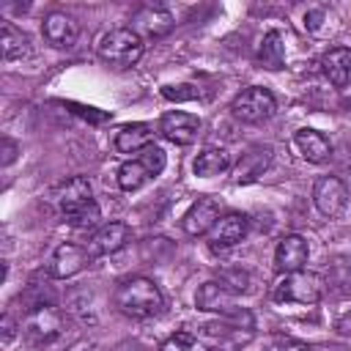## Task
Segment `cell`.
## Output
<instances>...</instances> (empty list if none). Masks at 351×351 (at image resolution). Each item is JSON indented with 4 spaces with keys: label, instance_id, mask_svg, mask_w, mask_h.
Wrapping results in <instances>:
<instances>
[{
    "label": "cell",
    "instance_id": "1",
    "mask_svg": "<svg viewBox=\"0 0 351 351\" xmlns=\"http://www.w3.org/2000/svg\"><path fill=\"white\" fill-rule=\"evenodd\" d=\"M112 299H115V307L123 315H132V318H154L165 307L159 285L154 280H148V277H129V280H123L115 288Z\"/></svg>",
    "mask_w": 351,
    "mask_h": 351
},
{
    "label": "cell",
    "instance_id": "2",
    "mask_svg": "<svg viewBox=\"0 0 351 351\" xmlns=\"http://www.w3.org/2000/svg\"><path fill=\"white\" fill-rule=\"evenodd\" d=\"M99 55L115 69H129L143 58V36L132 27H115L99 38Z\"/></svg>",
    "mask_w": 351,
    "mask_h": 351
},
{
    "label": "cell",
    "instance_id": "3",
    "mask_svg": "<svg viewBox=\"0 0 351 351\" xmlns=\"http://www.w3.org/2000/svg\"><path fill=\"white\" fill-rule=\"evenodd\" d=\"M324 293V280L313 271H293V274H285L274 291H271V299L280 302V304H315Z\"/></svg>",
    "mask_w": 351,
    "mask_h": 351
},
{
    "label": "cell",
    "instance_id": "4",
    "mask_svg": "<svg viewBox=\"0 0 351 351\" xmlns=\"http://www.w3.org/2000/svg\"><path fill=\"white\" fill-rule=\"evenodd\" d=\"M277 110V101L271 96V90L261 88V85H252L247 90H241L233 101H230V112L233 118H239L241 123H261V121H269Z\"/></svg>",
    "mask_w": 351,
    "mask_h": 351
},
{
    "label": "cell",
    "instance_id": "5",
    "mask_svg": "<svg viewBox=\"0 0 351 351\" xmlns=\"http://www.w3.org/2000/svg\"><path fill=\"white\" fill-rule=\"evenodd\" d=\"M22 332H25V337H27L30 343H36V346L52 343V340L63 332V315H60L55 307H49V304H38V307H33V310L25 315Z\"/></svg>",
    "mask_w": 351,
    "mask_h": 351
},
{
    "label": "cell",
    "instance_id": "6",
    "mask_svg": "<svg viewBox=\"0 0 351 351\" xmlns=\"http://www.w3.org/2000/svg\"><path fill=\"white\" fill-rule=\"evenodd\" d=\"M348 192L337 176H321L313 186V203L324 217H337L346 208Z\"/></svg>",
    "mask_w": 351,
    "mask_h": 351
},
{
    "label": "cell",
    "instance_id": "7",
    "mask_svg": "<svg viewBox=\"0 0 351 351\" xmlns=\"http://www.w3.org/2000/svg\"><path fill=\"white\" fill-rule=\"evenodd\" d=\"M159 132H162V137H167V140L176 143V145H189V143L197 140L200 118L192 115V112L173 110V112H165V115L159 118Z\"/></svg>",
    "mask_w": 351,
    "mask_h": 351
},
{
    "label": "cell",
    "instance_id": "8",
    "mask_svg": "<svg viewBox=\"0 0 351 351\" xmlns=\"http://www.w3.org/2000/svg\"><path fill=\"white\" fill-rule=\"evenodd\" d=\"M55 203H58V211H60V217H63V219H66V217H71V214H77V211H82L85 206H90V203H93L90 181H88L85 176H74V178H69V181L58 189Z\"/></svg>",
    "mask_w": 351,
    "mask_h": 351
},
{
    "label": "cell",
    "instance_id": "9",
    "mask_svg": "<svg viewBox=\"0 0 351 351\" xmlns=\"http://www.w3.org/2000/svg\"><path fill=\"white\" fill-rule=\"evenodd\" d=\"M307 255H310L307 239L299 236V233H288V236L280 239V244L274 250V266L282 274H293V271H302L304 269Z\"/></svg>",
    "mask_w": 351,
    "mask_h": 351
},
{
    "label": "cell",
    "instance_id": "10",
    "mask_svg": "<svg viewBox=\"0 0 351 351\" xmlns=\"http://www.w3.org/2000/svg\"><path fill=\"white\" fill-rule=\"evenodd\" d=\"M217 219H219V203L214 197H197L189 206V211L184 214L181 228L189 236H203V233H211V228L217 225Z\"/></svg>",
    "mask_w": 351,
    "mask_h": 351
},
{
    "label": "cell",
    "instance_id": "11",
    "mask_svg": "<svg viewBox=\"0 0 351 351\" xmlns=\"http://www.w3.org/2000/svg\"><path fill=\"white\" fill-rule=\"evenodd\" d=\"M250 230V222L244 214H225L217 219V225L208 233V244L211 250H228L233 244H239Z\"/></svg>",
    "mask_w": 351,
    "mask_h": 351
},
{
    "label": "cell",
    "instance_id": "12",
    "mask_svg": "<svg viewBox=\"0 0 351 351\" xmlns=\"http://www.w3.org/2000/svg\"><path fill=\"white\" fill-rule=\"evenodd\" d=\"M88 247H80V244H60L55 252H52V261H49V274L55 280H66V277H74L85 263H88Z\"/></svg>",
    "mask_w": 351,
    "mask_h": 351
},
{
    "label": "cell",
    "instance_id": "13",
    "mask_svg": "<svg viewBox=\"0 0 351 351\" xmlns=\"http://www.w3.org/2000/svg\"><path fill=\"white\" fill-rule=\"evenodd\" d=\"M126 241H129V225H126V222H107V225H101V228L90 236V241H88V255H90V258H99V255L118 252Z\"/></svg>",
    "mask_w": 351,
    "mask_h": 351
},
{
    "label": "cell",
    "instance_id": "14",
    "mask_svg": "<svg viewBox=\"0 0 351 351\" xmlns=\"http://www.w3.org/2000/svg\"><path fill=\"white\" fill-rule=\"evenodd\" d=\"M41 33L44 38L52 44V47H74L77 36H80V27L77 22L63 14V11H52L44 16V25H41Z\"/></svg>",
    "mask_w": 351,
    "mask_h": 351
},
{
    "label": "cell",
    "instance_id": "15",
    "mask_svg": "<svg viewBox=\"0 0 351 351\" xmlns=\"http://www.w3.org/2000/svg\"><path fill=\"white\" fill-rule=\"evenodd\" d=\"M132 22H134L132 30H134L137 36L145 33V36L159 38V36H165V33L173 30V14L165 11V8H159V5H145V8H140Z\"/></svg>",
    "mask_w": 351,
    "mask_h": 351
},
{
    "label": "cell",
    "instance_id": "16",
    "mask_svg": "<svg viewBox=\"0 0 351 351\" xmlns=\"http://www.w3.org/2000/svg\"><path fill=\"white\" fill-rule=\"evenodd\" d=\"M115 151L118 154H134L148 145H154V126L151 123H126L115 132Z\"/></svg>",
    "mask_w": 351,
    "mask_h": 351
},
{
    "label": "cell",
    "instance_id": "17",
    "mask_svg": "<svg viewBox=\"0 0 351 351\" xmlns=\"http://www.w3.org/2000/svg\"><path fill=\"white\" fill-rule=\"evenodd\" d=\"M271 165V148L269 145H255L250 148L239 165H236V184H250L258 176H263V170Z\"/></svg>",
    "mask_w": 351,
    "mask_h": 351
},
{
    "label": "cell",
    "instance_id": "18",
    "mask_svg": "<svg viewBox=\"0 0 351 351\" xmlns=\"http://www.w3.org/2000/svg\"><path fill=\"white\" fill-rule=\"evenodd\" d=\"M195 304L206 313H233V296L225 288V282H203L197 288Z\"/></svg>",
    "mask_w": 351,
    "mask_h": 351
},
{
    "label": "cell",
    "instance_id": "19",
    "mask_svg": "<svg viewBox=\"0 0 351 351\" xmlns=\"http://www.w3.org/2000/svg\"><path fill=\"white\" fill-rule=\"evenodd\" d=\"M321 69H324V74L329 77L332 85L343 88V85L348 82V77H351V49H346V47L329 49V52L321 58Z\"/></svg>",
    "mask_w": 351,
    "mask_h": 351
},
{
    "label": "cell",
    "instance_id": "20",
    "mask_svg": "<svg viewBox=\"0 0 351 351\" xmlns=\"http://www.w3.org/2000/svg\"><path fill=\"white\" fill-rule=\"evenodd\" d=\"M293 143H296V148L302 151V156H304L307 162H313V165L324 162V159L332 154L329 140H326L321 132H315V129H299L296 137H293Z\"/></svg>",
    "mask_w": 351,
    "mask_h": 351
},
{
    "label": "cell",
    "instance_id": "21",
    "mask_svg": "<svg viewBox=\"0 0 351 351\" xmlns=\"http://www.w3.org/2000/svg\"><path fill=\"white\" fill-rule=\"evenodd\" d=\"M3 58L5 60H22L30 55V38L11 22H3Z\"/></svg>",
    "mask_w": 351,
    "mask_h": 351
},
{
    "label": "cell",
    "instance_id": "22",
    "mask_svg": "<svg viewBox=\"0 0 351 351\" xmlns=\"http://www.w3.org/2000/svg\"><path fill=\"white\" fill-rule=\"evenodd\" d=\"M258 63L263 69H271V71H277V69L285 66V47H282V38H280L277 30H271V33L263 36L261 49H258Z\"/></svg>",
    "mask_w": 351,
    "mask_h": 351
},
{
    "label": "cell",
    "instance_id": "23",
    "mask_svg": "<svg viewBox=\"0 0 351 351\" xmlns=\"http://www.w3.org/2000/svg\"><path fill=\"white\" fill-rule=\"evenodd\" d=\"M230 167V156H228V151H222V148H206L197 159H195V176H219V173H225Z\"/></svg>",
    "mask_w": 351,
    "mask_h": 351
},
{
    "label": "cell",
    "instance_id": "24",
    "mask_svg": "<svg viewBox=\"0 0 351 351\" xmlns=\"http://www.w3.org/2000/svg\"><path fill=\"white\" fill-rule=\"evenodd\" d=\"M148 178H151V173L145 170V165H143L140 159H134V162H123V165L118 167V186L126 189V192L140 189Z\"/></svg>",
    "mask_w": 351,
    "mask_h": 351
},
{
    "label": "cell",
    "instance_id": "25",
    "mask_svg": "<svg viewBox=\"0 0 351 351\" xmlns=\"http://www.w3.org/2000/svg\"><path fill=\"white\" fill-rule=\"evenodd\" d=\"M140 162L145 165V170L151 173V176H159L162 170H165V151L159 148V145H148V148H143L140 151Z\"/></svg>",
    "mask_w": 351,
    "mask_h": 351
},
{
    "label": "cell",
    "instance_id": "26",
    "mask_svg": "<svg viewBox=\"0 0 351 351\" xmlns=\"http://www.w3.org/2000/svg\"><path fill=\"white\" fill-rule=\"evenodd\" d=\"M99 219H101V211H99L96 203H90V206H85L82 211L66 217V222H69L71 228H93V225H99Z\"/></svg>",
    "mask_w": 351,
    "mask_h": 351
},
{
    "label": "cell",
    "instance_id": "27",
    "mask_svg": "<svg viewBox=\"0 0 351 351\" xmlns=\"http://www.w3.org/2000/svg\"><path fill=\"white\" fill-rule=\"evenodd\" d=\"M159 351H200V348H197V340H195L192 335L176 332V335H170V337L159 346Z\"/></svg>",
    "mask_w": 351,
    "mask_h": 351
},
{
    "label": "cell",
    "instance_id": "28",
    "mask_svg": "<svg viewBox=\"0 0 351 351\" xmlns=\"http://www.w3.org/2000/svg\"><path fill=\"white\" fill-rule=\"evenodd\" d=\"M162 96L167 101H195V99H200V90L195 85H165Z\"/></svg>",
    "mask_w": 351,
    "mask_h": 351
},
{
    "label": "cell",
    "instance_id": "29",
    "mask_svg": "<svg viewBox=\"0 0 351 351\" xmlns=\"http://www.w3.org/2000/svg\"><path fill=\"white\" fill-rule=\"evenodd\" d=\"M263 351H310V346L307 343H299L293 337H274L271 346L263 348Z\"/></svg>",
    "mask_w": 351,
    "mask_h": 351
},
{
    "label": "cell",
    "instance_id": "30",
    "mask_svg": "<svg viewBox=\"0 0 351 351\" xmlns=\"http://www.w3.org/2000/svg\"><path fill=\"white\" fill-rule=\"evenodd\" d=\"M14 335H16V324H14V318L5 313V315H3V346H8V343L14 340Z\"/></svg>",
    "mask_w": 351,
    "mask_h": 351
},
{
    "label": "cell",
    "instance_id": "31",
    "mask_svg": "<svg viewBox=\"0 0 351 351\" xmlns=\"http://www.w3.org/2000/svg\"><path fill=\"white\" fill-rule=\"evenodd\" d=\"M16 159V143L14 140H3V165H11Z\"/></svg>",
    "mask_w": 351,
    "mask_h": 351
},
{
    "label": "cell",
    "instance_id": "32",
    "mask_svg": "<svg viewBox=\"0 0 351 351\" xmlns=\"http://www.w3.org/2000/svg\"><path fill=\"white\" fill-rule=\"evenodd\" d=\"M321 19H324V11H310V14L304 16V27H307V30H318V27H321Z\"/></svg>",
    "mask_w": 351,
    "mask_h": 351
}]
</instances>
